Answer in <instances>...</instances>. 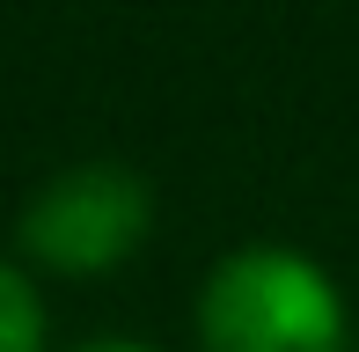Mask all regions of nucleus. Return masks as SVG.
<instances>
[{"instance_id":"nucleus-3","label":"nucleus","mask_w":359,"mask_h":352,"mask_svg":"<svg viewBox=\"0 0 359 352\" xmlns=\"http://www.w3.org/2000/svg\"><path fill=\"white\" fill-rule=\"evenodd\" d=\"M0 352H44V301L15 264H0Z\"/></svg>"},{"instance_id":"nucleus-2","label":"nucleus","mask_w":359,"mask_h":352,"mask_svg":"<svg viewBox=\"0 0 359 352\" xmlns=\"http://www.w3.org/2000/svg\"><path fill=\"white\" fill-rule=\"evenodd\" d=\"M147 235V184L118 162H81L29 198L22 250L52 271H103Z\"/></svg>"},{"instance_id":"nucleus-1","label":"nucleus","mask_w":359,"mask_h":352,"mask_svg":"<svg viewBox=\"0 0 359 352\" xmlns=\"http://www.w3.org/2000/svg\"><path fill=\"white\" fill-rule=\"evenodd\" d=\"M205 352H345V309L301 250H235L198 294Z\"/></svg>"},{"instance_id":"nucleus-4","label":"nucleus","mask_w":359,"mask_h":352,"mask_svg":"<svg viewBox=\"0 0 359 352\" xmlns=\"http://www.w3.org/2000/svg\"><path fill=\"white\" fill-rule=\"evenodd\" d=\"M81 352H147V345H133V338H95V345H81Z\"/></svg>"}]
</instances>
